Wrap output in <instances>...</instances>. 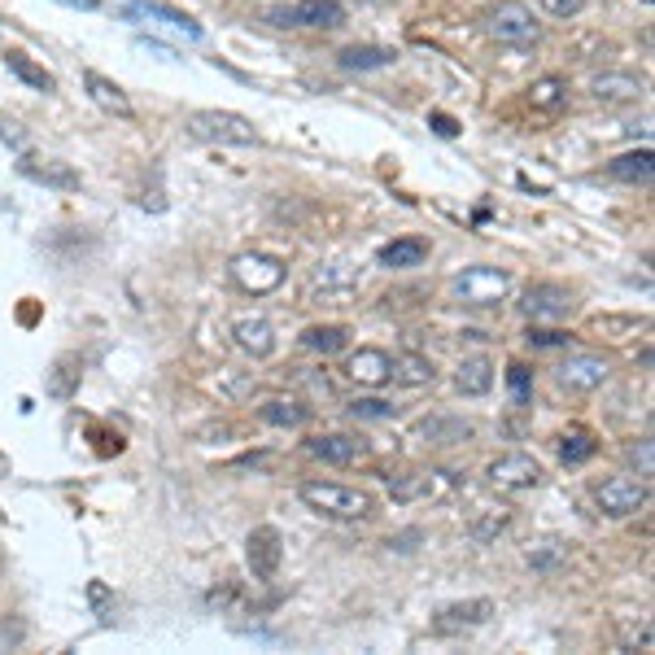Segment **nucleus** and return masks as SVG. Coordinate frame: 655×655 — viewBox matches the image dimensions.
I'll return each instance as SVG.
<instances>
[{
    "label": "nucleus",
    "instance_id": "32",
    "mask_svg": "<svg viewBox=\"0 0 655 655\" xmlns=\"http://www.w3.org/2000/svg\"><path fill=\"white\" fill-rule=\"evenodd\" d=\"M599 450V441L586 433V429H572V433L559 437V459L568 463V468H577V463H586L590 454Z\"/></svg>",
    "mask_w": 655,
    "mask_h": 655
},
{
    "label": "nucleus",
    "instance_id": "9",
    "mask_svg": "<svg viewBox=\"0 0 655 655\" xmlns=\"http://www.w3.org/2000/svg\"><path fill=\"white\" fill-rule=\"evenodd\" d=\"M572 307L577 302H572V293L563 284H529L525 298H520V315L529 324H559V320L572 315Z\"/></svg>",
    "mask_w": 655,
    "mask_h": 655
},
{
    "label": "nucleus",
    "instance_id": "22",
    "mask_svg": "<svg viewBox=\"0 0 655 655\" xmlns=\"http://www.w3.org/2000/svg\"><path fill=\"white\" fill-rule=\"evenodd\" d=\"M389 380H398L407 389H425V385L437 380L433 358H425V354H394L389 358Z\"/></svg>",
    "mask_w": 655,
    "mask_h": 655
},
{
    "label": "nucleus",
    "instance_id": "35",
    "mask_svg": "<svg viewBox=\"0 0 655 655\" xmlns=\"http://www.w3.org/2000/svg\"><path fill=\"white\" fill-rule=\"evenodd\" d=\"M75 367H79L75 358H57L53 380H49V394H53V398H71V389H75V380H79V372H75Z\"/></svg>",
    "mask_w": 655,
    "mask_h": 655
},
{
    "label": "nucleus",
    "instance_id": "17",
    "mask_svg": "<svg viewBox=\"0 0 655 655\" xmlns=\"http://www.w3.org/2000/svg\"><path fill=\"white\" fill-rule=\"evenodd\" d=\"M454 389H459L463 398H485V394L494 389V363H490L485 354L459 358V367H454Z\"/></svg>",
    "mask_w": 655,
    "mask_h": 655
},
{
    "label": "nucleus",
    "instance_id": "39",
    "mask_svg": "<svg viewBox=\"0 0 655 655\" xmlns=\"http://www.w3.org/2000/svg\"><path fill=\"white\" fill-rule=\"evenodd\" d=\"M550 18H577L586 9V0H538Z\"/></svg>",
    "mask_w": 655,
    "mask_h": 655
},
{
    "label": "nucleus",
    "instance_id": "24",
    "mask_svg": "<svg viewBox=\"0 0 655 655\" xmlns=\"http://www.w3.org/2000/svg\"><path fill=\"white\" fill-rule=\"evenodd\" d=\"M652 171H655L652 149H634V153H621V158L608 162V175L621 180V184H652Z\"/></svg>",
    "mask_w": 655,
    "mask_h": 655
},
{
    "label": "nucleus",
    "instance_id": "19",
    "mask_svg": "<svg viewBox=\"0 0 655 655\" xmlns=\"http://www.w3.org/2000/svg\"><path fill=\"white\" fill-rule=\"evenodd\" d=\"M84 88H88V97H93V106H101L106 114H114V118H136V109H131V97L114 84V79H106L101 71H84Z\"/></svg>",
    "mask_w": 655,
    "mask_h": 655
},
{
    "label": "nucleus",
    "instance_id": "31",
    "mask_svg": "<svg viewBox=\"0 0 655 655\" xmlns=\"http://www.w3.org/2000/svg\"><path fill=\"white\" fill-rule=\"evenodd\" d=\"M22 175H31V180H40V184H57V189H79V175L66 171L62 162H44V167H35V158H22Z\"/></svg>",
    "mask_w": 655,
    "mask_h": 655
},
{
    "label": "nucleus",
    "instance_id": "1",
    "mask_svg": "<svg viewBox=\"0 0 655 655\" xmlns=\"http://www.w3.org/2000/svg\"><path fill=\"white\" fill-rule=\"evenodd\" d=\"M298 494H302V503H307L311 512H320L328 520H367V516H372V494H367V490H354V485L307 481Z\"/></svg>",
    "mask_w": 655,
    "mask_h": 655
},
{
    "label": "nucleus",
    "instance_id": "12",
    "mask_svg": "<svg viewBox=\"0 0 655 655\" xmlns=\"http://www.w3.org/2000/svg\"><path fill=\"white\" fill-rule=\"evenodd\" d=\"M245 559H249V572H254L258 581H271V577L280 572V559H284V538H280V529H276V525H258V529L249 534V543H245Z\"/></svg>",
    "mask_w": 655,
    "mask_h": 655
},
{
    "label": "nucleus",
    "instance_id": "14",
    "mask_svg": "<svg viewBox=\"0 0 655 655\" xmlns=\"http://www.w3.org/2000/svg\"><path fill=\"white\" fill-rule=\"evenodd\" d=\"M345 376H350L354 385H363V389H380V385H389V354L376 350V345H363V350L350 354Z\"/></svg>",
    "mask_w": 655,
    "mask_h": 655
},
{
    "label": "nucleus",
    "instance_id": "34",
    "mask_svg": "<svg viewBox=\"0 0 655 655\" xmlns=\"http://www.w3.org/2000/svg\"><path fill=\"white\" fill-rule=\"evenodd\" d=\"M563 559H568V546L559 543V538H546V543L529 546V563H534V568H546V572H550V568H559Z\"/></svg>",
    "mask_w": 655,
    "mask_h": 655
},
{
    "label": "nucleus",
    "instance_id": "42",
    "mask_svg": "<svg viewBox=\"0 0 655 655\" xmlns=\"http://www.w3.org/2000/svg\"><path fill=\"white\" fill-rule=\"evenodd\" d=\"M57 4H66V9H84V13L101 9V0H57Z\"/></svg>",
    "mask_w": 655,
    "mask_h": 655
},
{
    "label": "nucleus",
    "instance_id": "16",
    "mask_svg": "<svg viewBox=\"0 0 655 655\" xmlns=\"http://www.w3.org/2000/svg\"><path fill=\"white\" fill-rule=\"evenodd\" d=\"M307 450H311L315 459L332 463V468H345V463H354V459L367 454V441H363V437H350V433H320L307 441Z\"/></svg>",
    "mask_w": 655,
    "mask_h": 655
},
{
    "label": "nucleus",
    "instance_id": "40",
    "mask_svg": "<svg viewBox=\"0 0 655 655\" xmlns=\"http://www.w3.org/2000/svg\"><path fill=\"white\" fill-rule=\"evenodd\" d=\"M0 140H9L13 149H26V136L18 131V122H4V118H0Z\"/></svg>",
    "mask_w": 655,
    "mask_h": 655
},
{
    "label": "nucleus",
    "instance_id": "23",
    "mask_svg": "<svg viewBox=\"0 0 655 655\" xmlns=\"http://www.w3.org/2000/svg\"><path fill=\"white\" fill-rule=\"evenodd\" d=\"M258 420L271 425V429H302L311 420V407L298 402V398H271L258 407Z\"/></svg>",
    "mask_w": 655,
    "mask_h": 655
},
{
    "label": "nucleus",
    "instance_id": "41",
    "mask_svg": "<svg viewBox=\"0 0 655 655\" xmlns=\"http://www.w3.org/2000/svg\"><path fill=\"white\" fill-rule=\"evenodd\" d=\"M433 127H437V136H454V131H459V122L445 118V114H433Z\"/></svg>",
    "mask_w": 655,
    "mask_h": 655
},
{
    "label": "nucleus",
    "instance_id": "8",
    "mask_svg": "<svg viewBox=\"0 0 655 655\" xmlns=\"http://www.w3.org/2000/svg\"><path fill=\"white\" fill-rule=\"evenodd\" d=\"M122 18L127 22H136V26H162V31H171V35H184V40H202V26L189 18V13H180V9H171V4H162V0H131V4H122Z\"/></svg>",
    "mask_w": 655,
    "mask_h": 655
},
{
    "label": "nucleus",
    "instance_id": "10",
    "mask_svg": "<svg viewBox=\"0 0 655 655\" xmlns=\"http://www.w3.org/2000/svg\"><path fill=\"white\" fill-rule=\"evenodd\" d=\"M555 376H559V385L572 389V394H594V389L608 385L612 363H608L603 354H568V358L555 367Z\"/></svg>",
    "mask_w": 655,
    "mask_h": 655
},
{
    "label": "nucleus",
    "instance_id": "7",
    "mask_svg": "<svg viewBox=\"0 0 655 655\" xmlns=\"http://www.w3.org/2000/svg\"><path fill=\"white\" fill-rule=\"evenodd\" d=\"M232 280H236L245 293L262 298V293H276V289L284 284V262L271 258V254L249 249V254H236V258H232Z\"/></svg>",
    "mask_w": 655,
    "mask_h": 655
},
{
    "label": "nucleus",
    "instance_id": "15",
    "mask_svg": "<svg viewBox=\"0 0 655 655\" xmlns=\"http://www.w3.org/2000/svg\"><path fill=\"white\" fill-rule=\"evenodd\" d=\"M450 485H454L450 472H411V476L389 481V494H394L398 503H420V498H441Z\"/></svg>",
    "mask_w": 655,
    "mask_h": 655
},
{
    "label": "nucleus",
    "instance_id": "37",
    "mask_svg": "<svg viewBox=\"0 0 655 655\" xmlns=\"http://www.w3.org/2000/svg\"><path fill=\"white\" fill-rule=\"evenodd\" d=\"M525 341H529V345H538V350H555V345H568V341H572V336H568V332H559V328H529V332H525Z\"/></svg>",
    "mask_w": 655,
    "mask_h": 655
},
{
    "label": "nucleus",
    "instance_id": "25",
    "mask_svg": "<svg viewBox=\"0 0 655 655\" xmlns=\"http://www.w3.org/2000/svg\"><path fill=\"white\" fill-rule=\"evenodd\" d=\"M416 437H425L429 445H454V441L472 437V425L459 420V416H429V420L416 425Z\"/></svg>",
    "mask_w": 655,
    "mask_h": 655
},
{
    "label": "nucleus",
    "instance_id": "13",
    "mask_svg": "<svg viewBox=\"0 0 655 655\" xmlns=\"http://www.w3.org/2000/svg\"><path fill=\"white\" fill-rule=\"evenodd\" d=\"M490 616H494V603H490V599H463V603H450V608H441V612H437L433 634H463V630H481Z\"/></svg>",
    "mask_w": 655,
    "mask_h": 655
},
{
    "label": "nucleus",
    "instance_id": "26",
    "mask_svg": "<svg viewBox=\"0 0 655 655\" xmlns=\"http://www.w3.org/2000/svg\"><path fill=\"white\" fill-rule=\"evenodd\" d=\"M4 66H9V75L22 79L26 88H35V93H57V79H53L40 62H31L22 49H9V53H4Z\"/></svg>",
    "mask_w": 655,
    "mask_h": 655
},
{
    "label": "nucleus",
    "instance_id": "29",
    "mask_svg": "<svg viewBox=\"0 0 655 655\" xmlns=\"http://www.w3.org/2000/svg\"><path fill=\"white\" fill-rule=\"evenodd\" d=\"M529 106L543 109V114L563 109L568 106V79H559V75H546V79H538V84L529 88Z\"/></svg>",
    "mask_w": 655,
    "mask_h": 655
},
{
    "label": "nucleus",
    "instance_id": "4",
    "mask_svg": "<svg viewBox=\"0 0 655 655\" xmlns=\"http://www.w3.org/2000/svg\"><path fill=\"white\" fill-rule=\"evenodd\" d=\"M512 293V276L503 267H468L454 276V298L463 307H498Z\"/></svg>",
    "mask_w": 655,
    "mask_h": 655
},
{
    "label": "nucleus",
    "instance_id": "2",
    "mask_svg": "<svg viewBox=\"0 0 655 655\" xmlns=\"http://www.w3.org/2000/svg\"><path fill=\"white\" fill-rule=\"evenodd\" d=\"M184 127H189V136L202 140V144H236V149L258 144L254 122H249L245 114H232V109H197V114H189Z\"/></svg>",
    "mask_w": 655,
    "mask_h": 655
},
{
    "label": "nucleus",
    "instance_id": "20",
    "mask_svg": "<svg viewBox=\"0 0 655 655\" xmlns=\"http://www.w3.org/2000/svg\"><path fill=\"white\" fill-rule=\"evenodd\" d=\"M425 258H429V240H420V236L389 240V245H380V254H376V262H380L385 271H411V267H420Z\"/></svg>",
    "mask_w": 655,
    "mask_h": 655
},
{
    "label": "nucleus",
    "instance_id": "3",
    "mask_svg": "<svg viewBox=\"0 0 655 655\" xmlns=\"http://www.w3.org/2000/svg\"><path fill=\"white\" fill-rule=\"evenodd\" d=\"M485 35L498 40V44L525 49V44H538V18H534V9L525 0H498L485 13Z\"/></svg>",
    "mask_w": 655,
    "mask_h": 655
},
{
    "label": "nucleus",
    "instance_id": "30",
    "mask_svg": "<svg viewBox=\"0 0 655 655\" xmlns=\"http://www.w3.org/2000/svg\"><path fill=\"white\" fill-rule=\"evenodd\" d=\"M507 525H512V512H507V507H481V512L472 516L468 534H472L476 543H494V538H498Z\"/></svg>",
    "mask_w": 655,
    "mask_h": 655
},
{
    "label": "nucleus",
    "instance_id": "11",
    "mask_svg": "<svg viewBox=\"0 0 655 655\" xmlns=\"http://www.w3.org/2000/svg\"><path fill=\"white\" fill-rule=\"evenodd\" d=\"M276 26H315V31H332L345 22V4L341 0H298L289 9H276L271 13Z\"/></svg>",
    "mask_w": 655,
    "mask_h": 655
},
{
    "label": "nucleus",
    "instance_id": "18",
    "mask_svg": "<svg viewBox=\"0 0 655 655\" xmlns=\"http://www.w3.org/2000/svg\"><path fill=\"white\" fill-rule=\"evenodd\" d=\"M232 336H236V345H240L249 358H271V354H276V328L267 324L262 315L236 320V324H232Z\"/></svg>",
    "mask_w": 655,
    "mask_h": 655
},
{
    "label": "nucleus",
    "instance_id": "21",
    "mask_svg": "<svg viewBox=\"0 0 655 655\" xmlns=\"http://www.w3.org/2000/svg\"><path fill=\"white\" fill-rule=\"evenodd\" d=\"M638 97H643V79H634L625 71H608L594 79V101H603V106H630Z\"/></svg>",
    "mask_w": 655,
    "mask_h": 655
},
{
    "label": "nucleus",
    "instance_id": "28",
    "mask_svg": "<svg viewBox=\"0 0 655 655\" xmlns=\"http://www.w3.org/2000/svg\"><path fill=\"white\" fill-rule=\"evenodd\" d=\"M350 345V328L341 324H315L302 332V350H311V354H341Z\"/></svg>",
    "mask_w": 655,
    "mask_h": 655
},
{
    "label": "nucleus",
    "instance_id": "6",
    "mask_svg": "<svg viewBox=\"0 0 655 655\" xmlns=\"http://www.w3.org/2000/svg\"><path fill=\"white\" fill-rule=\"evenodd\" d=\"M594 503H599L603 516L625 520V516H634V512L647 507V481H643V476H630V472L608 476V481L594 485Z\"/></svg>",
    "mask_w": 655,
    "mask_h": 655
},
{
    "label": "nucleus",
    "instance_id": "27",
    "mask_svg": "<svg viewBox=\"0 0 655 655\" xmlns=\"http://www.w3.org/2000/svg\"><path fill=\"white\" fill-rule=\"evenodd\" d=\"M341 71H380L394 62V49H380V44H350L341 49Z\"/></svg>",
    "mask_w": 655,
    "mask_h": 655
},
{
    "label": "nucleus",
    "instance_id": "33",
    "mask_svg": "<svg viewBox=\"0 0 655 655\" xmlns=\"http://www.w3.org/2000/svg\"><path fill=\"white\" fill-rule=\"evenodd\" d=\"M345 411H350L354 420H394V416H398V407L385 402V398H354Z\"/></svg>",
    "mask_w": 655,
    "mask_h": 655
},
{
    "label": "nucleus",
    "instance_id": "36",
    "mask_svg": "<svg viewBox=\"0 0 655 655\" xmlns=\"http://www.w3.org/2000/svg\"><path fill=\"white\" fill-rule=\"evenodd\" d=\"M507 380H512V398H516V402H529V394H534V372H529L525 363H512V367H507Z\"/></svg>",
    "mask_w": 655,
    "mask_h": 655
},
{
    "label": "nucleus",
    "instance_id": "38",
    "mask_svg": "<svg viewBox=\"0 0 655 655\" xmlns=\"http://www.w3.org/2000/svg\"><path fill=\"white\" fill-rule=\"evenodd\" d=\"M625 454H630V463H634V468H638V476H643V481H647V476H652V472H655V459H652V437H643V441H634V445H630V450H625Z\"/></svg>",
    "mask_w": 655,
    "mask_h": 655
},
{
    "label": "nucleus",
    "instance_id": "5",
    "mask_svg": "<svg viewBox=\"0 0 655 655\" xmlns=\"http://www.w3.org/2000/svg\"><path fill=\"white\" fill-rule=\"evenodd\" d=\"M485 481L498 490V494H529L543 485V463L525 450H512V454H498L490 468H485Z\"/></svg>",
    "mask_w": 655,
    "mask_h": 655
}]
</instances>
